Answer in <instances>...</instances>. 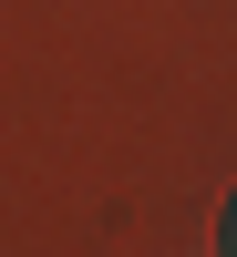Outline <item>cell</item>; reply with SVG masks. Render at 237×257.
<instances>
[{
    "label": "cell",
    "mask_w": 237,
    "mask_h": 257,
    "mask_svg": "<svg viewBox=\"0 0 237 257\" xmlns=\"http://www.w3.org/2000/svg\"><path fill=\"white\" fill-rule=\"evenodd\" d=\"M217 247H227V257H237V196H227V216H217Z\"/></svg>",
    "instance_id": "1"
}]
</instances>
